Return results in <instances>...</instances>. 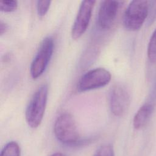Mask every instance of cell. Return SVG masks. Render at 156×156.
<instances>
[{
    "label": "cell",
    "instance_id": "obj_13",
    "mask_svg": "<svg viewBox=\"0 0 156 156\" xmlns=\"http://www.w3.org/2000/svg\"><path fill=\"white\" fill-rule=\"evenodd\" d=\"M93 156H115L113 146L109 144H103L97 149Z\"/></svg>",
    "mask_w": 156,
    "mask_h": 156
},
{
    "label": "cell",
    "instance_id": "obj_11",
    "mask_svg": "<svg viewBox=\"0 0 156 156\" xmlns=\"http://www.w3.org/2000/svg\"><path fill=\"white\" fill-rule=\"evenodd\" d=\"M147 54L150 62L156 63V29L152 33L149 41Z\"/></svg>",
    "mask_w": 156,
    "mask_h": 156
},
{
    "label": "cell",
    "instance_id": "obj_14",
    "mask_svg": "<svg viewBox=\"0 0 156 156\" xmlns=\"http://www.w3.org/2000/svg\"><path fill=\"white\" fill-rule=\"evenodd\" d=\"M18 7V2L16 1L7 0L2 1L0 2V9L1 12H12L16 10Z\"/></svg>",
    "mask_w": 156,
    "mask_h": 156
},
{
    "label": "cell",
    "instance_id": "obj_16",
    "mask_svg": "<svg viewBox=\"0 0 156 156\" xmlns=\"http://www.w3.org/2000/svg\"><path fill=\"white\" fill-rule=\"evenodd\" d=\"M148 102L152 104L154 106L156 105V80L154 83L153 87L152 88Z\"/></svg>",
    "mask_w": 156,
    "mask_h": 156
},
{
    "label": "cell",
    "instance_id": "obj_9",
    "mask_svg": "<svg viewBox=\"0 0 156 156\" xmlns=\"http://www.w3.org/2000/svg\"><path fill=\"white\" fill-rule=\"evenodd\" d=\"M154 107L147 102L140 107L133 119V126L135 129H141L146 124L152 114Z\"/></svg>",
    "mask_w": 156,
    "mask_h": 156
},
{
    "label": "cell",
    "instance_id": "obj_1",
    "mask_svg": "<svg viewBox=\"0 0 156 156\" xmlns=\"http://www.w3.org/2000/svg\"><path fill=\"white\" fill-rule=\"evenodd\" d=\"M54 132L57 139L68 146H77L82 143L74 118L69 113H63L56 119Z\"/></svg>",
    "mask_w": 156,
    "mask_h": 156
},
{
    "label": "cell",
    "instance_id": "obj_6",
    "mask_svg": "<svg viewBox=\"0 0 156 156\" xmlns=\"http://www.w3.org/2000/svg\"><path fill=\"white\" fill-rule=\"evenodd\" d=\"M95 1H83L81 2L71 29V36L74 40L79 38L86 31L94 6Z\"/></svg>",
    "mask_w": 156,
    "mask_h": 156
},
{
    "label": "cell",
    "instance_id": "obj_5",
    "mask_svg": "<svg viewBox=\"0 0 156 156\" xmlns=\"http://www.w3.org/2000/svg\"><path fill=\"white\" fill-rule=\"evenodd\" d=\"M110 73L104 68H96L85 73L77 83L79 91H86L107 85L111 80Z\"/></svg>",
    "mask_w": 156,
    "mask_h": 156
},
{
    "label": "cell",
    "instance_id": "obj_10",
    "mask_svg": "<svg viewBox=\"0 0 156 156\" xmlns=\"http://www.w3.org/2000/svg\"><path fill=\"white\" fill-rule=\"evenodd\" d=\"M1 156H20V147L15 141L6 144L1 152Z\"/></svg>",
    "mask_w": 156,
    "mask_h": 156
},
{
    "label": "cell",
    "instance_id": "obj_7",
    "mask_svg": "<svg viewBox=\"0 0 156 156\" xmlns=\"http://www.w3.org/2000/svg\"><path fill=\"white\" fill-rule=\"evenodd\" d=\"M130 102V94L124 86L116 85L113 87L110 94V108L115 116H122L127 110Z\"/></svg>",
    "mask_w": 156,
    "mask_h": 156
},
{
    "label": "cell",
    "instance_id": "obj_3",
    "mask_svg": "<svg viewBox=\"0 0 156 156\" xmlns=\"http://www.w3.org/2000/svg\"><path fill=\"white\" fill-rule=\"evenodd\" d=\"M148 15V1L136 0L130 2L123 15V24L129 30H139Z\"/></svg>",
    "mask_w": 156,
    "mask_h": 156
},
{
    "label": "cell",
    "instance_id": "obj_12",
    "mask_svg": "<svg viewBox=\"0 0 156 156\" xmlns=\"http://www.w3.org/2000/svg\"><path fill=\"white\" fill-rule=\"evenodd\" d=\"M156 19V1H148V15L146 20L147 26L151 25Z\"/></svg>",
    "mask_w": 156,
    "mask_h": 156
},
{
    "label": "cell",
    "instance_id": "obj_18",
    "mask_svg": "<svg viewBox=\"0 0 156 156\" xmlns=\"http://www.w3.org/2000/svg\"><path fill=\"white\" fill-rule=\"evenodd\" d=\"M50 156H66V155L61 152H55Z\"/></svg>",
    "mask_w": 156,
    "mask_h": 156
},
{
    "label": "cell",
    "instance_id": "obj_8",
    "mask_svg": "<svg viewBox=\"0 0 156 156\" xmlns=\"http://www.w3.org/2000/svg\"><path fill=\"white\" fill-rule=\"evenodd\" d=\"M119 3L116 1H104L100 6L98 16V24L102 29H110L116 17Z\"/></svg>",
    "mask_w": 156,
    "mask_h": 156
},
{
    "label": "cell",
    "instance_id": "obj_17",
    "mask_svg": "<svg viewBox=\"0 0 156 156\" xmlns=\"http://www.w3.org/2000/svg\"><path fill=\"white\" fill-rule=\"evenodd\" d=\"M9 26L7 24L3 22L2 21H1L0 22V35H2L4 34H5L7 30H8Z\"/></svg>",
    "mask_w": 156,
    "mask_h": 156
},
{
    "label": "cell",
    "instance_id": "obj_2",
    "mask_svg": "<svg viewBox=\"0 0 156 156\" xmlns=\"http://www.w3.org/2000/svg\"><path fill=\"white\" fill-rule=\"evenodd\" d=\"M48 95V87L46 84L41 85L34 93L25 112V118L29 126L38 127L43 118Z\"/></svg>",
    "mask_w": 156,
    "mask_h": 156
},
{
    "label": "cell",
    "instance_id": "obj_4",
    "mask_svg": "<svg viewBox=\"0 0 156 156\" xmlns=\"http://www.w3.org/2000/svg\"><path fill=\"white\" fill-rule=\"evenodd\" d=\"M54 42L51 37L43 38L30 66L32 79L38 78L46 69L54 51Z\"/></svg>",
    "mask_w": 156,
    "mask_h": 156
},
{
    "label": "cell",
    "instance_id": "obj_15",
    "mask_svg": "<svg viewBox=\"0 0 156 156\" xmlns=\"http://www.w3.org/2000/svg\"><path fill=\"white\" fill-rule=\"evenodd\" d=\"M51 1H38L37 2V11L40 17L44 16L48 12Z\"/></svg>",
    "mask_w": 156,
    "mask_h": 156
}]
</instances>
